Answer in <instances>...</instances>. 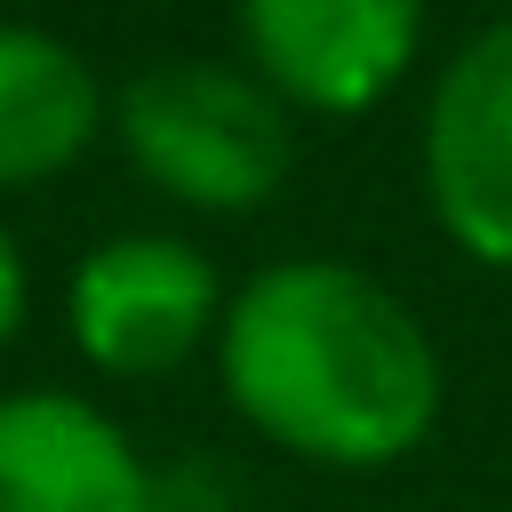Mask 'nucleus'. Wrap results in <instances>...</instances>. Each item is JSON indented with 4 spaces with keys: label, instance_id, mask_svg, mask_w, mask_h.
<instances>
[{
    "label": "nucleus",
    "instance_id": "nucleus-1",
    "mask_svg": "<svg viewBox=\"0 0 512 512\" xmlns=\"http://www.w3.org/2000/svg\"><path fill=\"white\" fill-rule=\"evenodd\" d=\"M208 360L232 416L320 472H384L416 456L448 400L424 312L344 256H272L232 280Z\"/></svg>",
    "mask_w": 512,
    "mask_h": 512
},
{
    "label": "nucleus",
    "instance_id": "nucleus-2",
    "mask_svg": "<svg viewBox=\"0 0 512 512\" xmlns=\"http://www.w3.org/2000/svg\"><path fill=\"white\" fill-rule=\"evenodd\" d=\"M120 160L192 216H248L296 176V112L240 56H160L112 88Z\"/></svg>",
    "mask_w": 512,
    "mask_h": 512
},
{
    "label": "nucleus",
    "instance_id": "nucleus-3",
    "mask_svg": "<svg viewBox=\"0 0 512 512\" xmlns=\"http://www.w3.org/2000/svg\"><path fill=\"white\" fill-rule=\"evenodd\" d=\"M224 272L184 232H112L64 280V336L96 376L152 384L176 376L192 352H216L224 328Z\"/></svg>",
    "mask_w": 512,
    "mask_h": 512
},
{
    "label": "nucleus",
    "instance_id": "nucleus-4",
    "mask_svg": "<svg viewBox=\"0 0 512 512\" xmlns=\"http://www.w3.org/2000/svg\"><path fill=\"white\" fill-rule=\"evenodd\" d=\"M416 184L464 264L512 272V16L464 32L432 72L416 120Z\"/></svg>",
    "mask_w": 512,
    "mask_h": 512
},
{
    "label": "nucleus",
    "instance_id": "nucleus-5",
    "mask_svg": "<svg viewBox=\"0 0 512 512\" xmlns=\"http://www.w3.org/2000/svg\"><path fill=\"white\" fill-rule=\"evenodd\" d=\"M232 32L296 120H360L416 72L424 0H232Z\"/></svg>",
    "mask_w": 512,
    "mask_h": 512
},
{
    "label": "nucleus",
    "instance_id": "nucleus-6",
    "mask_svg": "<svg viewBox=\"0 0 512 512\" xmlns=\"http://www.w3.org/2000/svg\"><path fill=\"white\" fill-rule=\"evenodd\" d=\"M0 512H160V480L88 392H0Z\"/></svg>",
    "mask_w": 512,
    "mask_h": 512
},
{
    "label": "nucleus",
    "instance_id": "nucleus-7",
    "mask_svg": "<svg viewBox=\"0 0 512 512\" xmlns=\"http://www.w3.org/2000/svg\"><path fill=\"white\" fill-rule=\"evenodd\" d=\"M96 136H112V88L96 64L64 32L0 16V200L80 168Z\"/></svg>",
    "mask_w": 512,
    "mask_h": 512
},
{
    "label": "nucleus",
    "instance_id": "nucleus-8",
    "mask_svg": "<svg viewBox=\"0 0 512 512\" xmlns=\"http://www.w3.org/2000/svg\"><path fill=\"white\" fill-rule=\"evenodd\" d=\"M24 304H32V272H24V248H16V232L0 224V344L24 328Z\"/></svg>",
    "mask_w": 512,
    "mask_h": 512
}]
</instances>
